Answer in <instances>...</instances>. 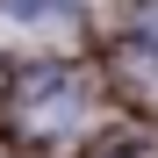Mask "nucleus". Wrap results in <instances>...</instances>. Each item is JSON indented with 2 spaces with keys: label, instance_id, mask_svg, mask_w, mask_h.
Instances as JSON below:
<instances>
[{
  "label": "nucleus",
  "instance_id": "nucleus-1",
  "mask_svg": "<svg viewBox=\"0 0 158 158\" xmlns=\"http://www.w3.org/2000/svg\"><path fill=\"white\" fill-rule=\"evenodd\" d=\"M79 115H86V86H79L72 65H36V72H22V86H15V122L29 129V137H65Z\"/></svg>",
  "mask_w": 158,
  "mask_h": 158
},
{
  "label": "nucleus",
  "instance_id": "nucleus-2",
  "mask_svg": "<svg viewBox=\"0 0 158 158\" xmlns=\"http://www.w3.org/2000/svg\"><path fill=\"white\" fill-rule=\"evenodd\" d=\"M0 22H15V29H72V7H58V0H0Z\"/></svg>",
  "mask_w": 158,
  "mask_h": 158
},
{
  "label": "nucleus",
  "instance_id": "nucleus-3",
  "mask_svg": "<svg viewBox=\"0 0 158 158\" xmlns=\"http://www.w3.org/2000/svg\"><path fill=\"white\" fill-rule=\"evenodd\" d=\"M144 36H151V43H158V7H151V15H144Z\"/></svg>",
  "mask_w": 158,
  "mask_h": 158
}]
</instances>
